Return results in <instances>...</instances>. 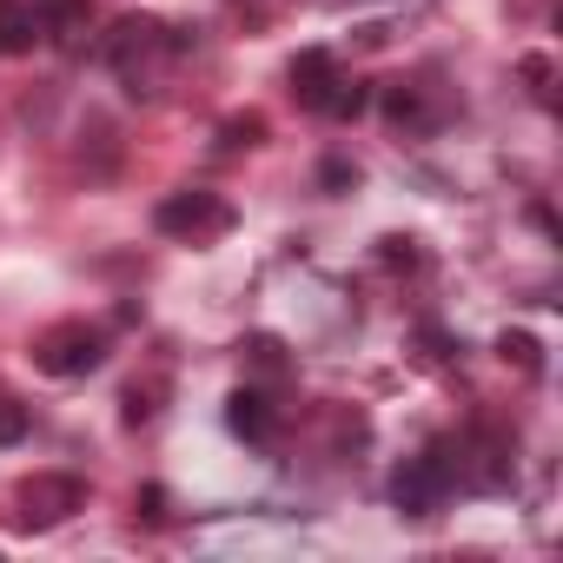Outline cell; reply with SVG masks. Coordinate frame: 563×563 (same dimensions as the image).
I'll return each mask as SVG.
<instances>
[{"label": "cell", "mask_w": 563, "mask_h": 563, "mask_svg": "<svg viewBox=\"0 0 563 563\" xmlns=\"http://www.w3.org/2000/svg\"><path fill=\"white\" fill-rule=\"evenodd\" d=\"M225 424H232V438H245V444H272V438H278V424H286V411L272 405V391L239 385V391L225 398Z\"/></svg>", "instance_id": "obj_5"}, {"label": "cell", "mask_w": 563, "mask_h": 563, "mask_svg": "<svg viewBox=\"0 0 563 563\" xmlns=\"http://www.w3.org/2000/svg\"><path fill=\"white\" fill-rule=\"evenodd\" d=\"M497 352H504L523 378H543V345H537L530 332H504V339H497Z\"/></svg>", "instance_id": "obj_12"}, {"label": "cell", "mask_w": 563, "mask_h": 563, "mask_svg": "<svg viewBox=\"0 0 563 563\" xmlns=\"http://www.w3.org/2000/svg\"><path fill=\"white\" fill-rule=\"evenodd\" d=\"M41 47V21H34V0H0V60H21Z\"/></svg>", "instance_id": "obj_9"}, {"label": "cell", "mask_w": 563, "mask_h": 563, "mask_svg": "<svg viewBox=\"0 0 563 563\" xmlns=\"http://www.w3.org/2000/svg\"><path fill=\"white\" fill-rule=\"evenodd\" d=\"M239 352H245V358H252V365H258L265 378H286V372H292V358H286V345H278L272 332H252V339H245Z\"/></svg>", "instance_id": "obj_11"}, {"label": "cell", "mask_w": 563, "mask_h": 563, "mask_svg": "<svg viewBox=\"0 0 563 563\" xmlns=\"http://www.w3.org/2000/svg\"><path fill=\"white\" fill-rule=\"evenodd\" d=\"M34 21H41V41L80 47V34L93 27V0H34Z\"/></svg>", "instance_id": "obj_6"}, {"label": "cell", "mask_w": 563, "mask_h": 563, "mask_svg": "<svg viewBox=\"0 0 563 563\" xmlns=\"http://www.w3.org/2000/svg\"><path fill=\"white\" fill-rule=\"evenodd\" d=\"M339 87V60L325 54V47H306L299 60H292V93H299V107H325V93Z\"/></svg>", "instance_id": "obj_8"}, {"label": "cell", "mask_w": 563, "mask_h": 563, "mask_svg": "<svg viewBox=\"0 0 563 563\" xmlns=\"http://www.w3.org/2000/svg\"><path fill=\"white\" fill-rule=\"evenodd\" d=\"M444 497H451V477H444V457H438V451L405 457V464L391 471V504H398L405 517H431Z\"/></svg>", "instance_id": "obj_4"}, {"label": "cell", "mask_w": 563, "mask_h": 563, "mask_svg": "<svg viewBox=\"0 0 563 563\" xmlns=\"http://www.w3.org/2000/svg\"><path fill=\"white\" fill-rule=\"evenodd\" d=\"M140 517H146V523H166V490H159V484L140 490Z\"/></svg>", "instance_id": "obj_18"}, {"label": "cell", "mask_w": 563, "mask_h": 563, "mask_svg": "<svg viewBox=\"0 0 563 563\" xmlns=\"http://www.w3.org/2000/svg\"><path fill=\"white\" fill-rule=\"evenodd\" d=\"M153 225H159L166 239L206 245V239L232 232V199H219V192H206V186H186V192H166V199L153 206Z\"/></svg>", "instance_id": "obj_1"}, {"label": "cell", "mask_w": 563, "mask_h": 563, "mask_svg": "<svg viewBox=\"0 0 563 563\" xmlns=\"http://www.w3.org/2000/svg\"><path fill=\"white\" fill-rule=\"evenodd\" d=\"M523 80L537 87V100H550V60H537V54H530V60H523Z\"/></svg>", "instance_id": "obj_19"}, {"label": "cell", "mask_w": 563, "mask_h": 563, "mask_svg": "<svg viewBox=\"0 0 563 563\" xmlns=\"http://www.w3.org/2000/svg\"><path fill=\"white\" fill-rule=\"evenodd\" d=\"M258 140H265V120H258V113H239V120H225V126H219V146H225V153L258 146Z\"/></svg>", "instance_id": "obj_13"}, {"label": "cell", "mask_w": 563, "mask_h": 563, "mask_svg": "<svg viewBox=\"0 0 563 563\" xmlns=\"http://www.w3.org/2000/svg\"><path fill=\"white\" fill-rule=\"evenodd\" d=\"M153 398H159V391H140V385H133V391H126V424H146V418L159 411Z\"/></svg>", "instance_id": "obj_16"}, {"label": "cell", "mask_w": 563, "mask_h": 563, "mask_svg": "<svg viewBox=\"0 0 563 563\" xmlns=\"http://www.w3.org/2000/svg\"><path fill=\"white\" fill-rule=\"evenodd\" d=\"M385 265H418V239H385Z\"/></svg>", "instance_id": "obj_17"}, {"label": "cell", "mask_w": 563, "mask_h": 563, "mask_svg": "<svg viewBox=\"0 0 563 563\" xmlns=\"http://www.w3.org/2000/svg\"><path fill=\"white\" fill-rule=\"evenodd\" d=\"M74 510H87V477H74V471H34L27 484H21V530H54V523H67Z\"/></svg>", "instance_id": "obj_3"}, {"label": "cell", "mask_w": 563, "mask_h": 563, "mask_svg": "<svg viewBox=\"0 0 563 563\" xmlns=\"http://www.w3.org/2000/svg\"><path fill=\"white\" fill-rule=\"evenodd\" d=\"M27 431H34V411L14 405V398H0V444H21Z\"/></svg>", "instance_id": "obj_14"}, {"label": "cell", "mask_w": 563, "mask_h": 563, "mask_svg": "<svg viewBox=\"0 0 563 563\" xmlns=\"http://www.w3.org/2000/svg\"><path fill=\"white\" fill-rule=\"evenodd\" d=\"M319 186H325V192H352V186H358V166H352V159H339V153H332V159H325V166H319Z\"/></svg>", "instance_id": "obj_15"}, {"label": "cell", "mask_w": 563, "mask_h": 563, "mask_svg": "<svg viewBox=\"0 0 563 563\" xmlns=\"http://www.w3.org/2000/svg\"><path fill=\"white\" fill-rule=\"evenodd\" d=\"M378 107H385V120H391V126H405V133H438V126H444V113L424 100V87H405V80H398V87H385V93H378Z\"/></svg>", "instance_id": "obj_7"}, {"label": "cell", "mask_w": 563, "mask_h": 563, "mask_svg": "<svg viewBox=\"0 0 563 563\" xmlns=\"http://www.w3.org/2000/svg\"><path fill=\"white\" fill-rule=\"evenodd\" d=\"M34 365H41L47 378H87V372L107 365V332L67 319V325H54V332L34 339Z\"/></svg>", "instance_id": "obj_2"}, {"label": "cell", "mask_w": 563, "mask_h": 563, "mask_svg": "<svg viewBox=\"0 0 563 563\" xmlns=\"http://www.w3.org/2000/svg\"><path fill=\"white\" fill-rule=\"evenodd\" d=\"M365 107H372V87H365V80H352V74H339V87L325 93V107H319V113H325V120H358Z\"/></svg>", "instance_id": "obj_10"}]
</instances>
